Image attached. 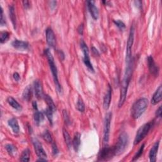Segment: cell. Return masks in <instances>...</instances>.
Here are the masks:
<instances>
[{
  "label": "cell",
  "mask_w": 162,
  "mask_h": 162,
  "mask_svg": "<svg viewBox=\"0 0 162 162\" xmlns=\"http://www.w3.org/2000/svg\"><path fill=\"white\" fill-rule=\"evenodd\" d=\"M148 64L150 73L155 77H158L159 74V67L156 64L153 58L151 56H149L148 58Z\"/></svg>",
  "instance_id": "11"
},
{
  "label": "cell",
  "mask_w": 162,
  "mask_h": 162,
  "mask_svg": "<svg viewBox=\"0 0 162 162\" xmlns=\"http://www.w3.org/2000/svg\"><path fill=\"white\" fill-rule=\"evenodd\" d=\"M13 78H14V79H15L16 81H19V80L20 79V75H19V74H18L17 72L14 73V74H13Z\"/></svg>",
  "instance_id": "44"
},
{
  "label": "cell",
  "mask_w": 162,
  "mask_h": 162,
  "mask_svg": "<svg viewBox=\"0 0 162 162\" xmlns=\"http://www.w3.org/2000/svg\"><path fill=\"white\" fill-rule=\"evenodd\" d=\"M95 2L94 1H87V8L89 13H91V17L94 20H98L99 17V11L98 8L95 6Z\"/></svg>",
  "instance_id": "13"
},
{
  "label": "cell",
  "mask_w": 162,
  "mask_h": 162,
  "mask_svg": "<svg viewBox=\"0 0 162 162\" xmlns=\"http://www.w3.org/2000/svg\"><path fill=\"white\" fill-rule=\"evenodd\" d=\"M63 116H64V121L65 122V123L67 125H69L70 123V117L68 116V114L67 113V112L64 110H63Z\"/></svg>",
  "instance_id": "35"
},
{
  "label": "cell",
  "mask_w": 162,
  "mask_h": 162,
  "mask_svg": "<svg viewBox=\"0 0 162 162\" xmlns=\"http://www.w3.org/2000/svg\"><path fill=\"white\" fill-rule=\"evenodd\" d=\"M80 137L81 135L80 133L77 132L75 134L74 139L72 140V145L74 147V150L77 152L79 149L80 145Z\"/></svg>",
  "instance_id": "21"
},
{
  "label": "cell",
  "mask_w": 162,
  "mask_h": 162,
  "mask_svg": "<svg viewBox=\"0 0 162 162\" xmlns=\"http://www.w3.org/2000/svg\"><path fill=\"white\" fill-rule=\"evenodd\" d=\"M20 160L21 161H30V150L29 149H25L23 151L21 155Z\"/></svg>",
  "instance_id": "27"
},
{
  "label": "cell",
  "mask_w": 162,
  "mask_h": 162,
  "mask_svg": "<svg viewBox=\"0 0 162 162\" xmlns=\"http://www.w3.org/2000/svg\"><path fill=\"white\" fill-rule=\"evenodd\" d=\"M22 3L25 9H28L30 8V2L29 1H24Z\"/></svg>",
  "instance_id": "43"
},
{
  "label": "cell",
  "mask_w": 162,
  "mask_h": 162,
  "mask_svg": "<svg viewBox=\"0 0 162 162\" xmlns=\"http://www.w3.org/2000/svg\"><path fill=\"white\" fill-rule=\"evenodd\" d=\"M153 125V122H149L148 123H146L142 125L141 127L138 129L137 131L136 137H135L134 141V145H136L142 141L144 139L146 138V136L148 135L149 131L151 129Z\"/></svg>",
  "instance_id": "5"
},
{
  "label": "cell",
  "mask_w": 162,
  "mask_h": 162,
  "mask_svg": "<svg viewBox=\"0 0 162 162\" xmlns=\"http://www.w3.org/2000/svg\"><path fill=\"white\" fill-rule=\"evenodd\" d=\"M9 38H10V34L8 32L4 31L1 32V35H0V42H1L2 44L6 42Z\"/></svg>",
  "instance_id": "31"
},
{
  "label": "cell",
  "mask_w": 162,
  "mask_h": 162,
  "mask_svg": "<svg viewBox=\"0 0 162 162\" xmlns=\"http://www.w3.org/2000/svg\"><path fill=\"white\" fill-rule=\"evenodd\" d=\"M58 56L60 57V59L61 60H64V59H65V54H64V53L61 50H58Z\"/></svg>",
  "instance_id": "41"
},
{
  "label": "cell",
  "mask_w": 162,
  "mask_h": 162,
  "mask_svg": "<svg viewBox=\"0 0 162 162\" xmlns=\"http://www.w3.org/2000/svg\"><path fill=\"white\" fill-rule=\"evenodd\" d=\"M77 109L80 112H84L85 110V105L84 103L83 100V99L81 98H79L78 100H77Z\"/></svg>",
  "instance_id": "29"
},
{
  "label": "cell",
  "mask_w": 162,
  "mask_h": 162,
  "mask_svg": "<svg viewBox=\"0 0 162 162\" xmlns=\"http://www.w3.org/2000/svg\"><path fill=\"white\" fill-rule=\"evenodd\" d=\"M7 102L12 108H13L14 109L18 111H20L22 110L21 105L18 103L13 97H11V96L8 97L7 98Z\"/></svg>",
  "instance_id": "22"
},
{
  "label": "cell",
  "mask_w": 162,
  "mask_h": 162,
  "mask_svg": "<svg viewBox=\"0 0 162 162\" xmlns=\"http://www.w3.org/2000/svg\"><path fill=\"white\" fill-rule=\"evenodd\" d=\"M129 138L128 134L123 132L120 134L116 145L113 146V151L115 156H119L122 155L127 148L129 145Z\"/></svg>",
  "instance_id": "4"
},
{
  "label": "cell",
  "mask_w": 162,
  "mask_h": 162,
  "mask_svg": "<svg viewBox=\"0 0 162 162\" xmlns=\"http://www.w3.org/2000/svg\"><path fill=\"white\" fill-rule=\"evenodd\" d=\"M156 116L158 118L161 117V106H160L156 112Z\"/></svg>",
  "instance_id": "42"
},
{
  "label": "cell",
  "mask_w": 162,
  "mask_h": 162,
  "mask_svg": "<svg viewBox=\"0 0 162 162\" xmlns=\"http://www.w3.org/2000/svg\"><path fill=\"white\" fill-rule=\"evenodd\" d=\"M44 98L45 101H46V103L48 105V109H50L53 113H55L57 111V108H56L55 103H54V102L52 100V98L48 94L44 95Z\"/></svg>",
  "instance_id": "20"
},
{
  "label": "cell",
  "mask_w": 162,
  "mask_h": 162,
  "mask_svg": "<svg viewBox=\"0 0 162 162\" xmlns=\"http://www.w3.org/2000/svg\"><path fill=\"white\" fill-rule=\"evenodd\" d=\"M52 151H53V155L57 156L58 154L59 151H58V149L57 148V146L55 142L52 143Z\"/></svg>",
  "instance_id": "36"
},
{
  "label": "cell",
  "mask_w": 162,
  "mask_h": 162,
  "mask_svg": "<svg viewBox=\"0 0 162 162\" xmlns=\"http://www.w3.org/2000/svg\"><path fill=\"white\" fill-rule=\"evenodd\" d=\"M34 93L35 95L38 99H41L44 97L43 94V89L42 87L41 83L39 80H36L34 83Z\"/></svg>",
  "instance_id": "16"
},
{
  "label": "cell",
  "mask_w": 162,
  "mask_h": 162,
  "mask_svg": "<svg viewBox=\"0 0 162 162\" xmlns=\"http://www.w3.org/2000/svg\"><path fill=\"white\" fill-rule=\"evenodd\" d=\"M44 113L47 116V118L50 122V123L52 125L53 124V112L50 109H46L44 111Z\"/></svg>",
  "instance_id": "33"
},
{
  "label": "cell",
  "mask_w": 162,
  "mask_h": 162,
  "mask_svg": "<svg viewBox=\"0 0 162 162\" xmlns=\"http://www.w3.org/2000/svg\"><path fill=\"white\" fill-rule=\"evenodd\" d=\"M112 117V112L107 113L104 122V136H103V142L105 145H106L109 141L110 137V126L111 121Z\"/></svg>",
  "instance_id": "7"
},
{
  "label": "cell",
  "mask_w": 162,
  "mask_h": 162,
  "mask_svg": "<svg viewBox=\"0 0 162 162\" xmlns=\"http://www.w3.org/2000/svg\"><path fill=\"white\" fill-rule=\"evenodd\" d=\"M9 14H10V18L11 19L12 23L13 24V28L16 29V15L15 12V8L13 5H11L9 7Z\"/></svg>",
  "instance_id": "24"
},
{
  "label": "cell",
  "mask_w": 162,
  "mask_h": 162,
  "mask_svg": "<svg viewBox=\"0 0 162 162\" xmlns=\"http://www.w3.org/2000/svg\"><path fill=\"white\" fill-rule=\"evenodd\" d=\"M77 31H78L79 34H80V35L83 34V32H84V25H83V24H80L79 26V28L77 29Z\"/></svg>",
  "instance_id": "39"
},
{
  "label": "cell",
  "mask_w": 162,
  "mask_h": 162,
  "mask_svg": "<svg viewBox=\"0 0 162 162\" xmlns=\"http://www.w3.org/2000/svg\"><path fill=\"white\" fill-rule=\"evenodd\" d=\"M132 72H133V61L130 63L129 64H127V66H126L125 74L121 83L120 94V99L119 102V108H121L123 105L125 101L128 87L132 75Z\"/></svg>",
  "instance_id": "1"
},
{
  "label": "cell",
  "mask_w": 162,
  "mask_h": 162,
  "mask_svg": "<svg viewBox=\"0 0 162 162\" xmlns=\"http://www.w3.org/2000/svg\"><path fill=\"white\" fill-rule=\"evenodd\" d=\"M0 24H1L2 26H4L6 25V21H5V19H4L3 10L2 7H1V20H0Z\"/></svg>",
  "instance_id": "37"
},
{
  "label": "cell",
  "mask_w": 162,
  "mask_h": 162,
  "mask_svg": "<svg viewBox=\"0 0 162 162\" xmlns=\"http://www.w3.org/2000/svg\"><path fill=\"white\" fill-rule=\"evenodd\" d=\"M113 22L115 24V25L116 27H117V28L120 30H122H122H123V29H125V24L122 21H121L120 20H113Z\"/></svg>",
  "instance_id": "34"
},
{
  "label": "cell",
  "mask_w": 162,
  "mask_h": 162,
  "mask_svg": "<svg viewBox=\"0 0 162 162\" xmlns=\"http://www.w3.org/2000/svg\"><path fill=\"white\" fill-rule=\"evenodd\" d=\"M113 156H115L113 147L111 148L106 145L99 153L98 160L100 161H106L111 159Z\"/></svg>",
  "instance_id": "9"
},
{
  "label": "cell",
  "mask_w": 162,
  "mask_h": 162,
  "mask_svg": "<svg viewBox=\"0 0 162 162\" xmlns=\"http://www.w3.org/2000/svg\"><path fill=\"white\" fill-rule=\"evenodd\" d=\"M92 51H93V54H94V55H96V56L100 55V53H99V51L94 47H92Z\"/></svg>",
  "instance_id": "45"
},
{
  "label": "cell",
  "mask_w": 162,
  "mask_h": 162,
  "mask_svg": "<svg viewBox=\"0 0 162 162\" xmlns=\"http://www.w3.org/2000/svg\"><path fill=\"white\" fill-rule=\"evenodd\" d=\"M57 3V2L56 1H50V2H49V5H50V8L52 9V10H53V9L56 7Z\"/></svg>",
  "instance_id": "38"
},
{
  "label": "cell",
  "mask_w": 162,
  "mask_h": 162,
  "mask_svg": "<svg viewBox=\"0 0 162 162\" xmlns=\"http://www.w3.org/2000/svg\"><path fill=\"white\" fill-rule=\"evenodd\" d=\"M112 86L110 84H109V86H108L107 91L106 93V94L104 97V100H103V107L105 110H108L110 107L112 100Z\"/></svg>",
  "instance_id": "14"
},
{
  "label": "cell",
  "mask_w": 162,
  "mask_h": 162,
  "mask_svg": "<svg viewBox=\"0 0 162 162\" xmlns=\"http://www.w3.org/2000/svg\"><path fill=\"white\" fill-rule=\"evenodd\" d=\"M134 5L136 6L138 8H139V10L142 8V2L141 1H135L134 2Z\"/></svg>",
  "instance_id": "40"
},
{
  "label": "cell",
  "mask_w": 162,
  "mask_h": 162,
  "mask_svg": "<svg viewBox=\"0 0 162 162\" xmlns=\"http://www.w3.org/2000/svg\"><path fill=\"white\" fill-rule=\"evenodd\" d=\"M80 48L81 50H82L83 55H84L83 61L85 65L87 67V68L89 70H91V72H94V70L91 62V60H90V58L89 56V48L87 46V44L83 40H81L80 43Z\"/></svg>",
  "instance_id": "8"
},
{
  "label": "cell",
  "mask_w": 162,
  "mask_h": 162,
  "mask_svg": "<svg viewBox=\"0 0 162 162\" xmlns=\"http://www.w3.org/2000/svg\"><path fill=\"white\" fill-rule=\"evenodd\" d=\"M32 96V88L31 86L27 87L23 93V98L26 101H30Z\"/></svg>",
  "instance_id": "25"
},
{
  "label": "cell",
  "mask_w": 162,
  "mask_h": 162,
  "mask_svg": "<svg viewBox=\"0 0 162 162\" xmlns=\"http://www.w3.org/2000/svg\"><path fill=\"white\" fill-rule=\"evenodd\" d=\"M159 145H160V141H156L154 144V145L153 146V147L151 148V149L149 151V154L150 161H151V162H155L156 161L157 153H158V148H159Z\"/></svg>",
  "instance_id": "17"
},
{
  "label": "cell",
  "mask_w": 162,
  "mask_h": 162,
  "mask_svg": "<svg viewBox=\"0 0 162 162\" xmlns=\"http://www.w3.org/2000/svg\"><path fill=\"white\" fill-rule=\"evenodd\" d=\"M145 144H142V146H141V148L139 149L138 151L137 152V153H136V155H135V156H134V158H133V159L132 160V161H136L137 160H138V159L141 157V156L142 155V153H143L144 149H145Z\"/></svg>",
  "instance_id": "32"
},
{
  "label": "cell",
  "mask_w": 162,
  "mask_h": 162,
  "mask_svg": "<svg viewBox=\"0 0 162 162\" xmlns=\"http://www.w3.org/2000/svg\"><path fill=\"white\" fill-rule=\"evenodd\" d=\"M9 126L12 128L13 132L15 134H18L20 131V127L19 123H18L17 120L15 118H12L10 119L8 122Z\"/></svg>",
  "instance_id": "19"
},
{
  "label": "cell",
  "mask_w": 162,
  "mask_h": 162,
  "mask_svg": "<svg viewBox=\"0 0 162 162\" xmlns=\"http://www.w3.org/2000/svg\"><path fill=\"white\" fill-rule=\"evenodd\" d=\"M12 45L13 48L19 50H26L29 47V44L28 42L15 39L12 42Z\"/></svg>",
  "instance_id": "15"
},
{
  "label": "cell",
  "mask_w": 162,
  "mask_h": 162,
  "mask_svg": "<svg viewBox=\"0 0 162 162\" xmlns=\"http://www.w3.org/2000/svg\"><path fill=\"white\" fill-rule=\"evenodd\" d=\"M44 53H45V55L46 56L48 61V64H49V66L51 70V72L52 73L53 75V77L54 79V82H55L56 87L57 91H58V93H60V94L62 93V87L60 84L59 82V80H58V70L57 68V66L55 65V60H54V58L52 55V54L51 53L49 49H46L44 51Z\"/></svg>",
  "instance_id": "2"
},
{
  "label": "cell",
  "mask_w": 162,
  "mask_h": 162,
  "mask_svg": "<svg viewBox=\"0 0 162 162\" xmlns=\"http://www.w3.org/2000/svg\"><path fill=\"white\" fill-rule=\"evenodd\" d=\"M34 120L35 122V124L36 125H39L42 121L44 120V115L42 112L38 111V110H35L34 115Z\"/></svg>",
  "instance_id": "23"
},
{
  "label": "cell",
  "mask_w": 162,
  "mask_h": 162,
  "mask_svg": "<svg viewBox=\"0 0 162 162\" xmlns=\"http://www.w3.org/2000/svg\"><path fill=\"white\" fill-rule=\"evenodd\" d=\"M148 106V100L145 98L139 99L134 103L131 109V115L134 119H138L144 113Z\"/></svg>",
  "instance_id": "3"
},
{
  "label": "cell",
  "mask_w": 162,
  "mask_h": 162,
  "mask_svg": "<svg viewBox=\"0 0 162 162\" xmlns=\"http://www.w3.org/2000/svg\"><path fill=\"white\" fill-rule=\"evenodd\" d=\"M63 135H64V140H65V142L66 143L67 146H68V148H70V147L72 146V141L70 134H68L67 131L65 130V129H63Z\"/></svg>",
  "instance_id": "26"
},
{
  "label": "cell",
  "mask_w": 162,
  "mask_h": 162,
  "mask_svg": "<svg viewBox=\"0 0 162 162\" xmlns=\"http://www.w3.org/2000/svg\"><path fill=\"white\" fill-rule=\"evenodd\" d=\"M32 143L34 148V150L35 151V153H36L38 158L46 160L47 155L46 153V152H45L44 148H42V146L41 145V143L39 142V141L37 139L34 138L32 139Z\"/></svg>",
  "instance_id": "10"
},
{
  "label": "cell",
  "mask_w": 162,
  "mask_h": 162,
  "mask_svg": "<svg viewBox=\"0 0 162 162\" xmlns=\"http://www.w3.org/2000/svg\"><path fill=\"white\" fill-rule=\"evenodd\" d=\"M5 148L7 152L8 153V154L12 156H13L14 155H15L17 152V148L14 145H11V144H8V145H6L5 146Z\"/></svg>",
  "instance_id": "28"
},
{
  "label": "cell",
  "mask_w": 162,
  "mask_h": 162,
  "mask_svg": "<svg viewBox=\"0 0 162 162\" xmlns=\"http://www.w3.org/2000/svg\"><path fill=\"white\" fill-rule=\"evenodd\" d=\"M134 26L132 25L130 29L129 35L127 42V48H126V64H129L133 61L132 58V48L134 39Z\"/></svg>",
  "instance_id": "6"
},
{
  "label": "cell",
  "mask_w": 162,
  "mask_h": 162,
  "mask_svg": "<svg viewBox=\"0 0 162 162\" xmlns=\"http://www.w3.org/2000/svg\"><path fill=\"white\" fill-rule=\"evenodd\" d=\"M42 138L44 139V141H46V142H48L49 143L53 142V139L51 137V135L48 130L45 131L44 132V133L42 135Z\"/></svg>",
  "instance_id": "30"
},
{
  "label": "cell",
  "mask_w": 162,
  "mask_h": 162,
  "mask_svg": "<svg viewBox=\"0 0 162 162\" xmlns=\"http://www.w3.org/2000/svg\"><path fill=\"white\" fill-rule=\"evenodd\" d=\"M161 99H162V87L161 86H160L152 97L151 101V104L153 105H157L158 103H160L161 101Z\"/></svg>",
  "instance_id": "18"
},
{
  "label": "cell",
  "mask_w": 162,
  "mask_h": 162,
  "mask_svg": "<svg viewBox=\"0 0 162 162\" xmlns=\"http://www.w3.org/2000/svg\"><path fill=\"white\" fill-rule=\"evenodd\" d=\"M46 37L48 44L51 48H55L56 46V38L55 34L51 28H48L46 30Z\"/></svg>",
  "instance_id": "12"
}]
</instances>
